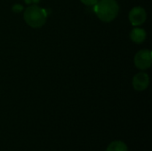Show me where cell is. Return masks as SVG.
<instances>
[{
	"label": "cell",
	"instance_id": "6da1fadb",
	"mask_svg": "<svg viewBox=\"0 0 152 151\" xmlns=\"http://www.w3.org/2000/svg\"><path fill=\"white\" fill-rule=\"evenodd\" d=\"M94 11L100 20L110 22L117 17L119 7L115 0H101L94 4Z\"/></svg>",
	"mask_w": 152,
	"mask_h": 151
},
{
	"label": "cell",
	"instance_id": "7a4b0ae2",
	"mask_svg": "<svg viewBox=\"0 0 152 151\" xmlns=\"http://www.w3.org/2000/svg\"><path fill=\"white\" fill-rule=\"evenodd\" d=\"M50 11L42 9L37 5H31L28 7L24 12V20L28 25L34 28H41L46 20V17Z\"/></svg>",
	"mask_w": 152,
	"mask_h": 151
},
{
	"label": "cell",
	"instance_id": "3957f363",
	"mask_svg": "<svg viewBox=\"0 0 152 151\" xmlns=\"http://www.w3.org/2000/svg\"><path fill=\"white\" fill-rule=\"evenodd\" d=\"M151 53L150 50H142L134 57L135 66L140 69H147L151 65Z\"/></svg>",
	"mask_w": 152,
	"mask_h": 151
},
{
	"label": "cell",
	"instance_id": "277c9868",
	"mask_svg": "<svg viewBox=\"0 0 152 151\" xmlns=\"http://www.w3.org/2000/svg\"><path fill=\"white\" fill-rule=\"evenodd\" d=\"M147 18V13L145 10L140 6L134 7L129 12V20L133 26L142 25Z\"/></svg>",
	"mask_w": 152,
	"mask_h": 151
},
{
	"label": "cell",
	"instance_id": "5b68a950",
	"mask_svg": "<svg viewBox=\"0 0 152 151\" xmlns=\"http://www.w3.org/2000/svg\"><path fill=\"white\" fill-rule=\"evenodd\" d=\"M149 84H150L149 76L144 72L136 74L133 78V85L136 91L139 92L144 91L149 86Z\"/></svg>",
	"mask_w": 152,
	"mask_h": 151
},
{
	"label": "cell",
	"instance_id": "8992f818",
	"mask_svg": "<svg viewBox=\"0 0 152 151\" xmlns=\"http://www.w3.org/2000/svg\"><path fill=\"white\" fill-rule=\"evenodd\" d=\"M130 37L131 39L137 44L142 43L145 38H146V32L142 29V28H134L130 34Z\"/></svg>",
	"mask_w": 152,
	"mask_h": 151
},
{
	"label": "cell",
	"instance_id": "52a82bcc",
	"mask_svg": "<svg viewBox=\"0 0 152 151\" xmlns=\"http://www.w3.org/2000/svg\"><path fill=\"white\" fill-rule=\"evenodd\" d=\"M106 151H128V149L125 142L121 141H114L108 146Z\"/></svg>",
	"mask_w": 152,
	"mask_h": 151
},
{
	"label": "cell",
	"instance_id": "ba28073f",
	"mask_svg": "<svg viewBox=\"0 0 152 151\" xmlns=\"http://www.w3.org/2000/svg\"><path fill=\"white\" fill-rule=\"evenodd\" d=\"M12 12H13L18 13V12H21V11L23 10V6H22L21 4H14V5L12 6Z\"/></svg>",
	"mask_w": 152,
	"mask_h": 151
},
{
	"label": "cell",
	"instance_id": "9c48e42d",
	"mask_svg": "<svg viewBox=\"0 0 152 151\" xmlns=\"http://www.w3.org/2000/svg\"><path fill=\"white\" fill-rule=\"evenodd\" d=\"M99 0H81V2L86 5H94Z\"/></svg>",
	"mask_w": 152,
	"mask_h": 151
},
{
	"label": "cell",
	"instance_id": "30bf717a",
	"mask_svg": "<svg viewBox=\"0 0 152 151\" xmlns=\"http://www.w3.org/2000/svg\"><path fill=\"white\" fill-rule=\"evenodd\" d=\"M24 1H25V3H26V4H29L32 2L31 0H24Z\"/></svg>",
	"mask_w": 152,
	"mask_h": 151
},
{
	"label": "cell",
	"instance_id": "8fae6325",
	"mask_svg": "<svg viewBox=\"0 0 152 151\" xmlns=\"http://www.w3.org/2000/svg\"><path fill=\"white\" fill-rule=\"evenodd\" d=\"M31 1H32V2H34V3H38L40 0H31Z\"/></svg>",
	"mask_w": 152,
	"mask_h": 151
}]
</instances>
